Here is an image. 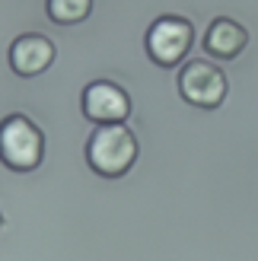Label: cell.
Listing matches in <instances>:
<instances>
[{
    "label": "cell",
    "instance_id": "cell-8",
    "mask_svg": "<svg viewBox=\"0 0 258 261\" xmlns=\"http://www.w3.org/2000/svg\"><path fill=\"white\" fill-rule=\"evenodd\" d=\"M89 0H48V16L55 22H80L89 16Z\"/></svg>",
    "mask_w": 258,
    "mask_h": 261
},
{
    "label": "cell",
    "instance_id": "cell-1",
    "mask_svg": "<svg viewBox=\"0 0 258 261\" xmlns=\"http://www.w3.org/2000/svg\"><path fill=\"white\" fill-rule=\"evenodd\" d=\"M86 160L93 166V172L106 175V178H118L137 160V140L124 124L96 127L86 143Z\"/></svg>",
    "mask_w": 258,
    "mask_h": 261
},
{
    "label": "cell",
    "instance_id": "cell-4",
    "mask_svg": "<svg viewBox=\"0 0 258 261\" xmlns=\"http://www.w3.org/2000/svg\"><path fill=\"white\" fill-rule=\"evenodd\" d=\"M178 93L198 109H217L226 96V76L208 61H191L178 73Z\"/></svg>",
    "mask_w": 258,
    "mask_h": 261
},
{
    "label": "cell",
    "instance_id": "cell-7",
    "mask_svg": "<svg viewBox=\"0 0 258 261\" xmlns=\"http://www.w3.org/2000/svg\"><path fill=\"white\" fill-rule=\"evenodd\" d=\"M246 42H249L246 29H242L239 22H233V19H214L208 35H204V48H208L214 58H220V61L236 58L239 51L246 48Z\"/></svg>",
    "mask_w": 258,
    "mask_h": 261
},
{
    "label": "cell",
    "instance_id": "cell-6",
    "mask_svg": "<svg viewBox=\"0 0 258 261\" xmlns=\"http://www.w3.org/2000/svg\"><path fill=\"white\" fill-rule=\"evenodd\" d=\"M55 61V45L45 35H19L10 45V67L19 76H35L51 67Z\"/></svg>",
    "mask_w": 258,
    "mask_h": 261
},
{
    "label": "cell",
    "instance_id": "cell-2",
    "mask_svg": "<svg viewBox=\"0 0 258 261\" xmlns=\"http://www.w3.org/2000/svg\"><path fill=\"white\" fill-rule=\"evenodd\" d=\"M45 156V137L25 115L0 121V160L16 172H32Z\"/></svg>",
    "mask_w": 258,
    "mask_h": 261
},
{
    "label": "cell",
    "instance_id": "cell-9",
    "mask_svg": "<svg viewBox=\"0 0 258 261\" xmlns=\"http://www.w3.org/2000/svg\"><path fill=\"white\" fill-rule=\"evenodd\" d=\"M0 223H4V220H0Z\"/></svg>",
    "mask_w": 258,
    "mask_h": 261
},
{
    "label": "cell",
    "instance_id": "cell-5",
    "mask_svg": "<svg viewBox=\"0 0 258 261\" xmlns=\"http://www.w3.org/2000/svg\"><path fill=\"white\" fill-rule=\"evenodd\" d=\"M83 115L99 127L124 124V118L131 115V99L121 86H115L109 80H96L83 89Z\"/></svg>",
    "mask_w": 258,
    "mask_h": 261
},
{
    "label": "cell",
    "instance_id": "cell-3",
    "mask_svg": "<svg viewBox=\"0 0 258 261\" xmlns=\"http://www.w3.org/2000/svg\"><path fill=\"white\" fill-rule=\"evenodd\" d=\"M195 42V29L182 16H160L147 32V55L160 67H175Z\"/></svg>",
    "mask_w": 258,
    "mask_h": 261
}]
</instances>
